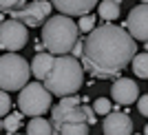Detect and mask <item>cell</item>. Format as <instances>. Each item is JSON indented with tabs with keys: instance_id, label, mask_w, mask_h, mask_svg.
<instances>
[{
	"instance_id": "cell-25",
	"label": "cell",
	"mask_w": 148,
	"mask_h": 135,
	"mask_svg": "<svg viewBox=\"0 0 148 135\" xmlns=\"http://www.w3.org/2000/svg\"><path fill=\"white\" fill-rule=\"evenodd\" d=\"M144 49H146V51H148V42H144Z\"/></svg>"
},
{
	"instance_id": "cell-22",
	"label": "cell",
	"mask_w": 148,
	"mask_h": 135,
	"mask_svg": "<svg viewBox=\"0 0 148 135\" xmlns=\"http://www.w3.org/2000/svg\"><path fill=\"white\" fill-rule=\"evenodd\" d=\"M137 109H139V113H142L144 117H148V93L137 100Z\"/></svg>"
},
{
	"instance_id": "cell-19",
	"label": "cell",
	"mask_w": 148,
	"mask_h": 135,
	"mask_svg": "<svg viewBox=\"0 0 148 135\" xmlns=\"http://www.w3.org/2000/svg\"><path fill=\"white\" fill-rule=\"evenodd\" d=\"M95 16H93V13H86V16H80V22H77V25H80V31L82 33H91L93 29H95Z\"/></svg>"
},
{
	"instance_id": "cell-24",
	"label": "cell",
	"mask_w": 148,
	"mask_h": 135,
	"mask_svg": "<svg viewBox=\"0 0 148 135\" xmlns=\"http://www.w3.org/2000/svg\"><path fill=\"white\" fill-rule=\"evenodd\" d=\"M144 135H148V124H146V126H144Z\"/></svg>"
},
{
	"instance_id": "cell-2",
	"label": "cell",
	"mask_w": 148,
	"mask_h": 135,
	"mask_svg": "<svg viewBox=\"0 0 148 135\" xmlns=\"http://www.w3.org/2000/svg\"><path fill=\"white\" fill-rule=\"evenodd\" d=\"M84 64L80 62V58H75L73 53L56 55L53 69L51 73L44 78V86L49 89L53 95L64 98V95H75L84 84Z\"/></svg>"
},
{
	"instance_id": "cell-13",
	"label": "cell",
	"mask_w": 148,
	"mask_h": 135,
	"mask_svg": "<svg viewBox=\"0 0 148 135\" xmlns=\"http://www.w3.org/2000/svg\"><path fill=\"white\" fill-rule=\"evenodd\" d=\"M27 135H56L53 133V124L47 122L42 115L31 117L27 124Z\"/></svg>"
},
{
	"instance_id": "cell-21",
	"label": "cell",
	"mask_w": 148,
	"mask_h": 135,
	"mask_svg": "<svg viewBox=\"0 0 148 135\" xmlns=\"http://www.w3.org/2000/svg\"><path fill=\"white\" fill-rule=\"evenodd\" d=\"M9 111H11V100H9V91H2V93H0V115H2V117L9 115Z\"/></svg>"
},
{
	"instance_id": "cell-5",
	"label": "cell",
	"mask_w": 148,
	"mask_h": 135,
	"mask_svg": "<svg viewBox=\"0 0 148 135\" xmlns=\"http://www.w3.org/2000/svg\"><path fill=\"white\" fill-rule=\"evenodd\" d=\"M51 100L53 93L44 86V82H29V84L18 93V109L29 117H38L44 115L47 111H51Z\"/></svg>"
},
{
	"instance_id": "cell-3",
	"label": "cell",
	"mask_w": 148,
	"mask_h": 135,
	"mask_svg": "<svg viewBox=\"0 0 148 135\" xmlns=\"http://www.w3.org/2000/svg\"><path fill=\"white\" fill-rule=\"evenodd\" d=\"M77 40H80V25L73 22L71 16L58 13L42 25V42L47 51H51L53 55L71 53Z\"/></svg>"
},
{
	"instance_id": "cell-18",
	"label": "cell",
	"mask_w": 148,
	"mask_h": 135,
	"mask_svg": "<svg viewBox=\"0 0 148 135\" xmlns=\"http://www.w3.org/2000/svg\"><path fill=\"white\" fill-rule=\"evenodd\" d=\"M93 109H95L97 115H108L113 111V104H111V100H106V98H97L93 102Z\"/></svg>"
},
{
	"instance_id": "cell-1",
	"label": "cell",
	"mask_w": 148,
	"mask_h": 135,
	"mask_svg": "<svg viewBox=\"0 0 148 135\" xmlns=\"http://www.w3.org/2000/svg\"><path fill=\"white\" fill-rule=\"evenodd\" d=\"M137 55V42L126 27L99 25L86 33L82 64L93 78L108 80L117 78L124 67H128Z\"/></svg>"
},
{
	"instance_id": "cell-15",
	"label": "cell",
	"mask_w": 148,
	"mask_h": 135,
	"mask_svg": "<svg viewBox=\"0 0 148 135\" xmlns=\"http://www.w3.org/2000/svg\"><path fill=\"white\" fill-rule=\"evenodd\" d=\"M91 124L88 122H64L60 126V135H88Z\"/></svg>"
},
{
	"instance_id": "cell-10",
	"label": "cell",
	"mask_w": 148,
	"mask_h": 135,
	"mask_svg": "<svg viewBox=\"0 0 148 135\" xmlns=\"http://www.w3.org/2000/svg\"><path fill=\"white\" fill-rule=\"evenodd\" d=\"M111 95L117 104L128 106V104H133V102L139 100V86L130 78H115V82L111 86Z\"/></svg>"
},
{
	"instance_id": "cell-20",
	"label": "cell",
	"mask_w": 148,
	"mask_h": 135,
	"mask_svg": "<svg viewBox=\"0 0 148 135\" xmlns=\"http://www.w3.org/2000/svg\"><path fill=\"white\" fill-rule=\"evenodd\" d=\"M27 5H29L27 0H0L2 11H16V9H22V7H27Z\"/></svg>"
},
{
	"instance_id": "cell-14",
	"label": "cell",
	"mask_w": 148,
	"mask_h": 135,
	"mask_svg": "<svg viewBox=\"0 0 148 135\" xmlns=\"http://www.w3.org/2000/svg\"><path fill=\"white\" fill-rule=\"evenodd\" d=\"M119 2L117 0H104V2H99L97 5V13H99V18L106 20V22H113V20H117L119 18Z\"/></svg>"
},
{
	"instance_id": "cell-9",
	"label": "cell",
	"mask_w": 148,
	"mask_h": 135,
	"mask_svg": "<svg viewBox=\"0 0 148 135\" xmlns=\"http://www.w3.org/2000/svg\"><path fill=\"white\" fill-rule=\"evenodd\" d=\"M102 131H104V135H133V120L128 113L115 109L108 115H104Z\"/></svg>"
},
{
	"instance_id": "cell-17",
	"label": "cell",
	"mask_w": 148,
	"mask_h": 135,
	"mask_svg": "<svg viewBox=\"0 0 148 135\" xmlns=\"http://www.w3.org/2000/svg\"><path fill=\"white\" fill-rule=\"evenodd\" d=\"M133 73L142 80H148V51L144 53H137L133 58Z\"/></svg>"
},
{
	"instance_id": "cell-6",
	"label": "cell",
	"mask_w": 148,
	"mask_h": 135,
	"mask_svg": "<svg viewBox=\"0 0 148 135\" xmlns=\"http://www.w3.org/2000/svg\"><path fill=\"white\" fill-rule=\"evenodd\" d=\"M51 9H53V2L51 0H33L22 9H16V11H9L11 18L25 22L27 27L36 29V27H42L47 20L51 18Z\"/></svg>"
},
{
	"instance_id": "cell-7",
	"label": "cell",
	"mask_w": 148,
	"mask_h": 135,
	"mask_svg": "<svg viewBox=\"0 0 148 135\" xmlns=\"http://www.w3.org/2000/svg\"><path fill=\"white\" fill-rule=\"evenodd\" d=\"M29 33H27V25L20 20H2L0 25V47L5 51H20L22 47H27Z\"/></svg>"
},
{
	"instance_id": "cell-26",
	"label": "cell",
	"mask_w": 148,
	"mask_h": 135,
	"mask_svg": "<svg viewBox=\"0 0 148 135\" xmlns=\"http://www.w3.org/2000/svg\"><path fill=\"white\" fill-rule=\"evenodd\" d=\"M142 2H146V5H148V0H142Z\"/></svg>"
},
{
	"instance_id": "cell-27",
	"label": "cell",
	"mask_w": 148,
	"mask_h": 135,
	"mask_svg": "<svg viewBox=\"0 0 148 135\" xmlns=\"http://www.w3.org/2000/svg\"><path fill=\"white\" fill-rule=\"evenodd\" d=\"M16 135H20V133H16Z\"/></svg>"
},
{
	"instance_id": "cell-8",
	"label": "cell",
	"mask_w": 148,
	"mask_h": 135,
	"mask_svg": "<svg viewBox=\"0 0 148 135\" xmlns=\"http://www.w3.org/2000/svg\"><path fill=\"white\" fill-rule=\"evenodd\" d=\"M126 29L130 31V36L135 40L148 42V5L146 2L130 9L128 18H126Z\"/></svg>"
},
{
	"instance_id": "cell-11",
	"label": "cell",
	"mask_w": 148,
	"mask_h": 135,
	"mask_svg": "<svg viewBox=\"0 0 148 135\" xmlns=\"http://www.w3.org/2000/svg\"><path fill=\"white\" fill-rule=\"evenodd\" d=\"M53 2V7H56L60 13H64V16H86V13L93 11V7L99 5V0H51Z\"/></svg>"
},
{
	"instance_id": "cell-4",
	"label": "cell",
	"mask_w": 148,
	"mask_h": 135,
	"mask_svg": "<svg viewBox=\"0 0 148 135\" xmlns=\"http://www.w3.org/2000/svg\"><path fill=\"white\" fill-rule=\"evenodd\" d=\"M33 75L31 64L16 51H5L0 58V86L2 91H22Z\"/></svg>"
},
{
	"instance_id": "cell-23",
	"label": "cell",
	"mask_w": 148,
	"mask_h": 135,
	"mask_svg": "<svg viewBox=\"0 0 148 135\" xmlns=\"http://www.w3.org/2000/svg\"><path fill=\"white\" fill-rule=\"evenodd\" d=\"M71 53H73L75 58H80V60H82V53H84V40H77V44L73 47V51H71Z\"/></svg>"
},
{
	"instance_id": "cell-16",
	"label": "cell",
	"mask_w": 148,
	"mask_h": 135,
	"mask_svg": "<svg viewBox=\"0 0 148 135\" xmlns=\"http://www.w3.org/2000/svg\"><path fill=\"white\" fill-rule=\"evenodd\" d=\"M22 111L20 113H9V115H5L2 117V131L5 133H9V135H16L18 133V129L22 126Z\"/></svg>"
},
{
	"instance_id": "cell-12",
	"label": "cell",
	"mask_w": 148,
	"mask_h": 135,
	"mask_svg": "<svg viewBox=\"0 0 148 135\" xmlns=\"http://www.w3.org/2000/svg\"><path fill=\"white\" fill-rule=\"evenodd\" d=\"M53 62H56V55L47 51V53H36L33 55V60H31V71H33V78L38 80H44L47 75L51 73V69H53Z\"/></svg>"
}]
</instances>
